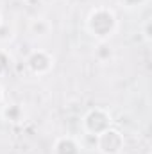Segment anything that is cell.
Instances as JSON below:
<instances>
[{"label": "cell", "instance_id": "obj_4", "mask_svg": "<svg viewBox=\"0 0 152 154\" xmlns=\"http://www.w3.org/2000/svg\"><path fill=\"white\" fill-rule=\"evenodd\" d=\"M25 66H27V70L32 75H36V77L48 75L54 70V66H56V57L50 52L43 50V48H36V50H32L27 56Z\"/></svg>", "mask_w": 152, "mask_h": 154}, {"label": "cell", "instance_id": "obj_6", "mask_svg": "<svg viewBox=\"0 0 152 154\" xmlns=\"http://www.w3.org/2000/svg\"><path fill=\"white\" fill-rule=\"evenodd\" d=\"M0 116L9 122V124H22L25 120V111L22 108V104H16V102H9V104H4L2 109H0Z\"/></svg>", "mask_w": 152, "mask_h": 154}, {"label": "cell", "instance_id": "obj_2", "mask_svg": "<svg viewBox=\"0 0 152 154\" xmlns=\"http://www.w3.org/2000/svg\"><path fill=\"white\" fill-rule=\"evenodd\" d=\"M111 125H113V116L106 108H91L84 113L81 120V127L84 134L93 136V138L104 133L106 129H109Z\"/></svg>", "mask_w": 152, "mask_h": 154}, {"label": "cell", "instance_id": "obj_13", "mask_svg": "<svg viewBox=\"0 0 152 154\" xmlns=\"http://www.w3.org/2000/svg\"><path fill=\"white\" fill-rule=\"evenodd\" d=\"M4 97H5V95H4V88H2V84H0V104L4 102Z\"/></svg>", "mask_w": 152, "mask_h": 154}, {"label": "cell", "instance_id": "obj_5", "mask_svg": "<svg viewBox=\"0 0 152 154\" xmlns=\"http://www.w3.org/2000/svg\"><path fill=\"white\" fill-rule=\"evenodd\" d=\"M52 154H81V143L75 136H59L52 145Z\"/></svg>", "mask_w": 152, "mask_h": 154}, {"label": "cell", "instance_id": "obj_14", "mask_svg": "<svg viewBox=\"0 0 152 154\" xmlns=\"http://www.w3.org/2000/svg\"><path fill=\"white\" fill-rule=\"evenodd\" d=\"M2 22H4V20H2V14H0V23H2Z\"/></svg>", "mask_w": 152, "mask_h": 154}, {"label": "cell", "instance_id": "obj_7", "mask_svg": "<svg viewBox=\"0 0 152 154\" xmlns=\"http://www.w3.org/2000/svg\"><path fill=\"white\" fill-rule=\"evenodd\" d=\"M29 32L32 38H47L52 32V23L45 16H36L29 22Z\"/></svg>", "mask_w": 152, "mask_h": 154}, {"label": "cell", "instance_id": "obj_3", "mask_svg": "<svg viewBox=\"0 0 152 154\" xmlns=\"http://www.w3.org/2000/svg\"><path fill=\"white\" fill-rule=\"evenodd\" d=\"M95 147L100 154H122L125 147V138L116 127L111 125L109 129L95 136Z\"/></svg>", "mask_w": 152, "mask_h": 154}, {"label": "cell", "instance_id": "obj_8", "mask_svg": "<svg viewBox=\"0 0 152 154\" xmlns=\"http://www.w3.org/2000/svg\"><path fill=\"white\" fill-rule=\"evenodd\" d=\"M114 57V50L113 47L108 43V41H99V45H97V48H95V59L99 61V63H109L111 59Z\"/></svg>", "mask_w": 152, "mask_h": 154}, {"label": "cell", "instance_id": "obj_15", "mask_svg": "<svg viewBox=\"0 0 152 154\" xmlns=\"http://www.w3.org/2000/svg\"><path fill=\"white\" fill-rule=\"evenodd\" d=\"M18 2H27V0H18Z\"/></svg>", "mask_w": 152, "mask_h": 154}, {"label": "cell", "instance_id": "obj_1", "mask_svg": "<svg viewBox=\"0 0 152 154\" xmlns=\"http://www.w3.org/2000/svg\"><path fill=\"white\" fill-rule=\"evenodd\" d=\"M84 27L97 41H109L118 31V16L111 7L99 5L88 13Z\"/></svg>", "mask_w": 152, "mask_h": 154}, {"label": "cell", "instance_id": "obj_12", "mask_svg": "<svg viewBox=\"0 0 152 154\" xmlns=\"http://www.w3.org/2000/svg\"><path fill=\"white\" fill-rule=\"evenodd\" d=\"M141 32H143V39L147 43H150L152 39V32H150V20H145L143 25H141Z\"/></svg>", "mask_w": 152, "mask_h": 154}, {"label": "cell", "instance_id": "obj_9", "mask_svg": "<svg viewBox=\"0 0 152 154\" xmlns=\"http://www.w3.org/2000/svg\"><path fill=\"white\" fill-rule=\"evenodd\" d=\"M13 68V57L5 48H0V77H5Z\"/></svg>", "mask_w": 152, "mask_h": 154}, {"label": "cell", "instance_id": "obj_10", "mask_svg": "<svg viewBox=\"0 0 152 154\" xmlns=\"http://www.w3.org/2000/svg\"><path fill=\"white\" fill-rule=\"evenodd\" d=\"M13 36H14L13 27H9L5 22H2V23H0V43H7V41H11Z\"/></svg>", "mask_w": 152, "mask_h": 154}, {"label": "cell", "instance_id": "obj_16", "mask_svg": "<svg viewBox=\"0 0 152 154\" xmlns=\"http://www.w3.org/2000/svg\"><path fill=\"white\" fill-rule=\"evenodd\" d=\"M149 154H150V152H149Z\"/></svg>", "mask_w": 152, "mask_h": 154}, {"label": "cell", "instance_id": "obj_11", "mask_svg": "<svg viewBox=\"0 0 152 154\" xmlns=\"http://www.w3.org/2000/svg\"><path fill=\"white\" fill-rule=\"evenodd\" d=\"M123 7H127V9H134V7H141V5H145L147 4V0H118Z\"/></svg>", "mask_w": 152, "mask_h": 154}]
</instances>
